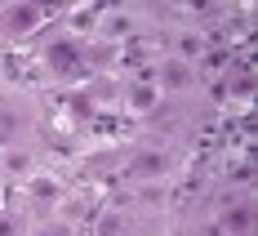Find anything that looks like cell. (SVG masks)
<instances>
[{"label":"cell","instance_id":"6da1fadb","mask_svg":"<svg viewBox=\"0 0 258 236\" xmlns=\"http://www.w3.org/2000/svg\"><path fill=\"white\" fill-rule=\"evenodd\" d=\"M182 85H187V67L182 63H169L165 67V89H182Z\"/></svg>","mask_w":258,"mask_h":236}]
</instances>
